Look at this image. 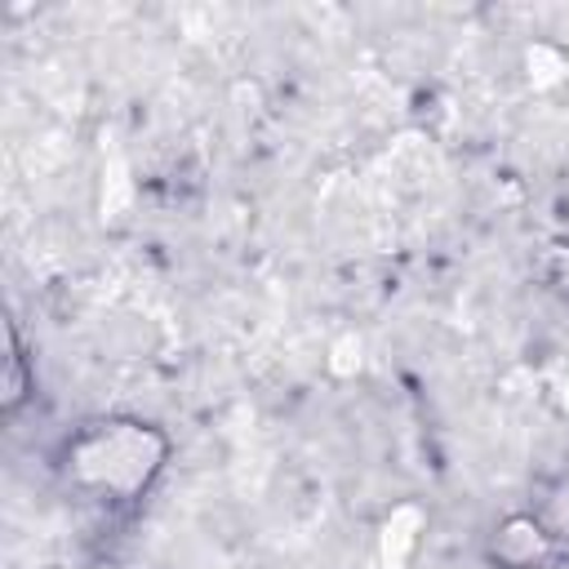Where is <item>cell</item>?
I'll return each mask as SVG.
<instances>
[{
    "label": "cell",
    "instance_id": "obj_2",
    "mask_svg": "<svg viewBox=\"0 0 569 569\" xmlns=\"http://www.w3.org/2000/svg\"><path fill=\"white\" fill-rule=\"evenodd\" d=\"M551 556V538L542 533L538 520L529 516H511L502 529H493V560L507 569H533Z\"/></svg>",
    "mask_w": 569,
    "mask_h": 569
},
{
    "label": "cell",
    "instance_id": "obj_1",
    "mask_svg": "<svg viewBox=\"0 0 569 569\" xmlns=\"http://www.w3.org/2000/svg\"><path fill=\"white\" fill-rule=\"evenodd\" d=\"M164 458V440L142 422H98L71 445V471L98 489L133 493Z\"/></svg>",
    "mask_w": 569,
    "mask_h": 569
},
{
    "label": "cell",
    "instance_id": "obj_3",
    "mask_svg": "<svg viewBox=\"0 0 569 569\" xmlns=\"http://www.w3.org/2000/svg\"><path fill=\"white\" fill-rule=\"evenodd\" d=\"M418 529H422V516L413 507H400L391 511V520L382 525V565L387 569H405L413 547H418Z\"/></svg>",
    "mask_w": 569,
    "mask_h": 569
}]
</instances>
